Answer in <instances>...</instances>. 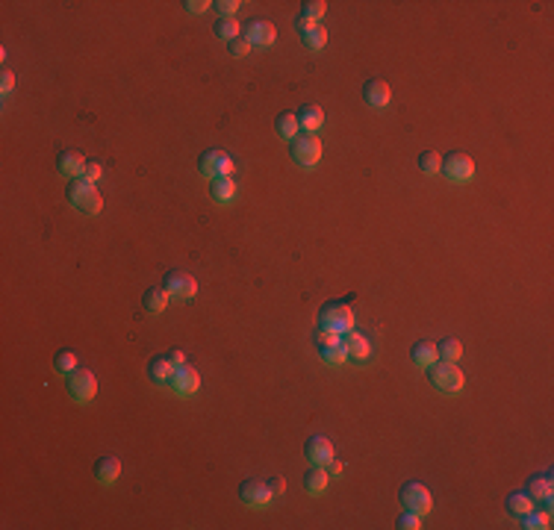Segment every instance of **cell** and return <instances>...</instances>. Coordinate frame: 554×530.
I'll list each match as a JSON object with an SVG mask.
<instances>
[{"instance_id":"obj_1","label":"cell","mask_w":554,"mask_h":530,"mask_svg":"<svg viewBox=\"0 0 554 530\" xmlns=\"http://www.w3.org/2000/svg\"><path fill=\"white\" fill-rule=\"evenodd\" d=\"M427 383L434 386L437 392H442V395H454V392H460L466 377L463 372L454 363H446V360H437L427 365Z\"/></svg>"},{"instance_id":"obj_2","label":"cell","mask_w":554,"mask_h":530,"mask_svg":"<svg viewBox=\"0 0 554 530\" xmlns=\"http://www.w3.org/2000/svg\"><path fill=\"white\" fill-rule=\"evenodd\" d=\"M65 194H68V201L80 209V213H85V215H97L104 209V198H101V192L95 189V183H89V180H83V177H77V180H68V189H65Z\"/></svg>"},{"instance_id":"obj_3","label":"cell","mask_w":554,"mask_h":530,"mask_svg":"<svg viewBox=\"0 0 554 530\" xmlns=\"http://www.w3.org/2000/svg\"><path fill=\"white\" fill-rule=\"evenodd\" d=\"M318 327L336 330V333H348L354 330V313L348 301H330L318 310Z\"/></svg>"},{"instance_id":"obj_4","label":"cell","mask_w":554,"mask_h":530,"mask_svg":"<svg viewBox=\"0 0 554 530\" xmlns=\"http://www.w3.org/2000/svg\"><path fill=\"white\" fill-rule=\"evenodd\" d=\"M398 501H401V507H404V510L418 513V515L430 513V507H434V501H430V492H427V486H422V483H418V480H407V483L401 486V492H398Z\"/></svg>"},{"instance_id":"obj_5","label":"cell","mask_w":554,"mask_h":530,"mask_svg":"<svg viewBox=\"0 0 554 530\" xmlns=\"http://www.w3.org/2000/svg\"><path fill=\"white\" fill-rule=\"evenodd\" d=\"M439 174H446L451 183H466L475 174V163H472V156H466L463 151H448L446 156H442Z\"/></svg>"},{"instance_id":"obj_6","label":"cell","mask_w":554,"mask_h":530,"mask_svg":"<svg viewBox=\"0 0 554 530\" xmlns=\"http://www.w3.org/2000/svg\"><path fill=\"white\" fill-rule=\"evenodd\" d=\"M289 154H292V159L298 165L310 168V165H316L318 159H322V142H318L313 133H301V135H295V139H292Z\"/></svg>"},{"instance_id":"obj_7","label":"cell","mask_w":554,"mask_h":530,"mask_svg":"<svg viewBox=\"0 0 554 530\" xmlns=\"http://www.w3.org/2000/svg\"><path fill=\"white\" fill-rule=\"evenodd\" d=\"M198 171L209 180H218V177H230L233 174V159L225 151H206L198 159Z\"/></svg>"},{"instance_id":"obj_8","label":"cell","mask_w":554,"mask_h":530,"mask_svg":"<svg viewBox=\"0 0 554 530\" xmlns=\"http://www.w3.org/2000/svg\"><path fill=\"white\" fill-rule=\"evenodd\" d=\"M68 392H71V398L80 401V404L92 401L97 395V377L89 372V368H77V372L68 374Z\"/></svg>"},{"instance_id":"obj_9","label":"cell","mask_w":554,"mask_h":530,"mask_svg":"<svg viewBox=\"0 0 554 530\" xmlns=\"http://www.w3.org/2000/svg\"><path fill=\"white\" fill-rule=\"evenodd\" d=\"M272 489H268L266 480H256V477H245L242 486H239V501L245 507H266L272 504Z\"/></svg>"},{"instance_id":"obj_10","label":"cell","mask_w":554,"mask_h":530,"mask_svg":"<svg viewBox=\"0 0 554 530\" xmlns=\"http://www.w3.org/2000/svg\"><path fill=\"white\" fill-rule=\"evenodd\" d=\"M163 289L168 295H174V298H195V292H198V283H195L192 274L180 268H168L165 277H163Z\"/></svg>"},{"instance_id":"obj_11","label":"cell","mask_w":554,"mask_h":530,"mask_svg":"<svg viewBox=\"0 0 554 530\" xmlns=\"http://www.w3.org/2000/svg\"><path fill=\"white\" fill-rule=\"evenodd\" d=\"M171 389L177 392V395H183V398H189V395H195V392L201 389V374L195 372V368L186 363V365H177L174 368V377H171V383H168Z\"/></svg>"},{"instance_id":"obj_12","label":"cell","mask_w":554,"mask_h":530,"mask_svg":"<svg viewBox=\"0 0 554 530\" xmlns=\"http://www.w3.org/2000/svg\"><path fill=\"white\" fill-rule=\"evenodd\" d=\"M304 454H307V460H310L313 465H327L330 460H334V445H330V439H327V436L313 433L310 439H307Z\"/></svg>"},{"instance_id":"obj_13","label":"cell","mask_w":554,"mask_h":530,"mask_svg":"<svg viewBox=\"0 0 554 530\" xmlns=\"http://www.w3.org/2000/svg\"><path fill=\"white\" fill-rule=\"evenodd\" d=\"M389 97H392V92H389V83H386V80L372 77V80L363 83V101H366L368 106L384 109V106L389 103Z\"/></svg>"},{"instance_id":"obj_14","label":"cell","mask_w":554,"mask_h":530,"mask_svg":"<svg viewBox=\"0 0 554 530\" xmlns=\"http://www.w3.org/2000/svg\"><path fill=\"white\" fill-rule=\"evenodd\" d=\"M245 39H248L251 44H263V47H268L275 39H277V30H275V24L272 21H248L245 24Z\"/></svg>"},{"instance_id":"obj_15","label":"cell","mask_w":554,"mask_h":530,"mask_svg":"<svg viewBox=\"0 0 554 530\" xmlns=\"http://www.w3.org/2000/svg\"><path fill=\"white\" fill-rule=\"evenodd\" d=\"M342 348H345V354L351 356V360H357V363H366L368 354H372V345H368V339L363 336V333H357V330L342 333Z\"/></svg>"},{"instance_id":"obj_16","label":"cell","mask_w":554,"mask_h":530,"mask_svg":"<svg viewBox=\"0 0 554 530\" xmlns=\"http://www.w3.org/2000/svg\"><path fill=\"white\" fill-rule=\"evenodd\" d=\"M56 171L63 177H68V180H77V177H83V171H85V159L77 151H59Z\"/></svg>"},{"instance_id":"obj_17","label":"cell","mask_w":554,"mask_h":530,"mask_svg":"<svg viewBox=\"0 0 554 530\" xmlns=\"http://www.w3.org/2000/svg\"><path fill=\"white\" fill-rule=\"evenodd\" d=\"M118 474H121V463L113 457V454H106V457H97L95 460V477H97V483L113 486L115 480H118Z\"/></svg>"},{"instance_id":"obj_18","label":"cell","mask_w":554,"mask_h":530,"mask_svg":"<svg viewBox=\"0 0 554 530\" xmlns=\"http://www.w3.org/2000/svg\"><path fill=\"white\" fill-rule=\"evenodd\" d=\"M295 118H298V127L307 133H316L318 127H325V109L318 103H304L301 113H295Z\"/></svg>"},{"instance_id":"obj_19","label":"cell","mask_w":554,"mask_h":530,"mask_svg":"<svg viewBox=\"0 0 554 530\" xmlns=\"http://www.w3.org/2000/svg\"><path fill=\"white\" fill-rule=\"evenodd\" d=\"M174 363L168 360V354L163 356H154L151 363H147V377L154 380V383H171V377H174Z\"/></svg>"},{"instance_id":"obj_20","label":"cell","mask_w":554,"mask_h":530,"mask_svg":"<svg viewBox=\"0 0 554 530\" xmlns=\"http://www.w3.org/2000/svg\"><path fill=\"white\" fill-rule=\"evenodd\" d=\"M168 298H171V295H168L163 286H151V289H145V295H142V306H145V313H151V315L165 313Z\"/></svg>"},{"instance_id":"obj_21","label":"cell","mask_w":554,"mask_h":530,"mask_svg":"<svg viewBox=\"0 0 554 530\" xmlns=\"http://www.w3.org/2000/svg\"><path fill=\"white\" fill-rule=\"evenodd\" d=\"M410 360L416 363V365H430V363H437L439 356H437V342H430V339H418V342H413V348H410Z\"/></svg>"},{"instance_id":"obj_22","label":"cell","mask_w":554,"mask_h":530,"mask_svg":"<svg viewBox=\"0 0 554 530\" xmlns=\"http://www.w3.org/2000/svg\"><path fill=\"white\" fill-rule=\"evenodd\" d=\"M327 483H330V474H327L325 465H313L310 472L304 474V489L310 492V495H322V492L327 489Z\"/></svg>"},{"instance_id":"obj_23","label":"cell","mask_w":554,"mask_h":530,"mask_svg":"<svg viewBox=\"0 0 554 530\" xmlns=\"http://www.w3.org/2000/svg\"><path fill=\"white\" fill-rule=\"evenodd\" d=\"M537 504H543V507H534L531 513H525L522 515V527H528V530H534V527H539V530H546V527H551V510H548V501H537Z\"/></svg>"},{"instance_id":"obj_24","label":"cell","mask_w":554,"mask_h":530,"mask_svg":"<svg viewBox=\"0 0 554 530\" xmlns=\"http://www.w3.org/2000/svg\"><path fill=\"white\" fill-rule=\"evenodd\" d=\"M528 495H531L534 501H551V492H554V486H551V474H534L531 480H528Z\"/></svg>"},{"instance_id":"obj_25","label":"cell","mask_w":554,"mask_h":530,"mask_svg":"<svg viewBox=\"0 0 554 530\" xmlns=\"http://www.w3.org/2000/svg\"><path fill=\"white\" fill-rule=\"evenodd\" d=\"M209 192H213V198L218 204H230L233 198H236V183H233V177H218V180H213Z\"/></svg>"},{"instance_id":"obj_26","label":"cell","mask_w":554,"mask_h":530,"mask_svg":"<svg viewBox=\"0 0 554 530\" xmlns=\"http://www.w3.org/2000/svg\"><path fill=\"white\" fill-rule=\"evenodd\" d=\"M537 507V501L528 495V492H516V495H510L507 498V513L510 515H516V519H522L525 513H531Z\"/></svg>"},{"instance_id":"obj_27","label":"cell","mask_w":554,"mask_h":530,"mask_svg":"<svg viewBox=\"0 0 554 530\" xmlns=\"http://www.w3.org/2000/svg\"><path fill=\"white\" fill-rule=\"evenodd\" d=\"M437 356H442L446 363H457L460 356H463V345H460V339L446 336L442 342H437Z\"/></svg>"},{"instance_id":"obj_28","label":"cell","mask_w":554,"mask_h":530,"mask_svg":"<svg viewBox=\"0 0 554 530\" xmlns=\"http://www.w3.org/2000/svg\"><path fill=\"white\" fill-rule=\"evenodd\" d=\"M275 130H277V135L280 139H295V135H298V118H295V113H280L277 115V121H275Z\"/></svg>"},{"instance_id":"obj_29","label":"cell","mask_w":554,"mask_h":530,"mask_svg":"<svg viewBox=\"0 0 554 530\" xmlns=\"http://www.w3.org/2000/svg\"><path fill=\"white\" fill-rule=\"evenodd\" d=\"M418 168H422L425 174H439V171H442V154L434 151V147H427V151L418 154Z\"/></svg>"},{"instance_id":"obj_30","label":"cell","mask_w":554,"mask_h":530,"mask_svg":"<svg viewBox=\"0 0 554 530\" xmlns=\"http://www.w3.org/2000/svg\"><path fill=\"white\" fill-rule=\"evenodd\" d=\"M54 368H56L59 374H71V372H77V354L68 351V348L56 351V356H54Z\"/></svg>"},{"instance_id":"obj_31","label":"cell","mask_w":554,"mask_h":530,"mask_svg":"<svg viewBox=\"0 0 554 530\" xmlns=\"http://www.w3.org/2000/svg\"><path fill=\"white\" fill-rule=\"evenodd\" d=\"M301 42L310 47V51H318V47H325L327 44V30L322 27V24H316L313 30H307V33H301Z\"/></svg>"},{"instance_id":"obj_32","label":"cell","mask_w":554,"mask_h":530,"mask_svg":"<svg viewBox=\"0 0 554 530\" xmlns=\"http://www.w3.org/2000/svg\"><path fill=\"white\" fill-rule=\"evenodd\" d=\"M215 35H218V39H225V42H230V39H236V35H242L239 30V24H236V18H218L215 21Z\"/></svg>"},{"instance_id":"obj_33","label":"cell","mask_w":554,"mask_h":530,"mask_svg":"<svg viewBox=\"0 0 554 530\" xmlns=\"http://www.w3.org/2000/svg\"><path fill=\"white\" fill-rule=\"evenodd\" d=\"M318 354H322V360H325V363H330V365H339V363H345V360H348L345 348H342V339H339L336 345H330V348H322Z\"/></svg>"},{"instance_id":"obj_34","label":"cell","mask_w":554,"mask_h":530,"mask_svg":"<svg viewBox=\"0 0 554 530\" xmlns=\"http://www.w3.org/2000/svg\"><path fill=\"white\" fill-rule=\"evenodd\" d=\"M342 339V333H336V330H327V327H318V333H316V348L322 351V348H330V345H336Z\"/></svg>"},{"instance_id":"obj_35","label":"cell","mask_w":554,"mask_h":530,"mask_svg":"<svg viewBox=\"0 0 554 530\" xmlns=\"http://www.w3.org/2000/svg\"><path fill=\"white\" fill-rule=\"evenodd\" d=\"M227 51L236 56V59H242V56H248L251 53V42L245 39V35H236V39H230L227 42Z\"/></svg>"},{"instance_id":"obj_36","label":"cell","mask_w":554,"mask_h":530,"mask_svg":"<svg viewBox=\"0 0 554 530\" xmlns=\"http://www.w3.org/2000/svg\"><path fill=\"white\" fill-rule=\"evenodd\" d=\"M327 12V3L325 0H310V3H304V9H301V15H307V18H313V21H318Z\"/></svg>"},{"instance_id":"obj_37","label":"cell","mask_w":554,"mask_h":530,"mask_svg":"<svg viewBox=\"0 0 554 530\" xmlns=\"http://www.w3.org/2000/svg\"><path fill=\"white\" fill-rule=\"evenodd\" d=\"M398 527H401V530H418V527H422V515L404 510V515L398 519Z\"/></svg>"},{"instance_id":"obj_38","label":"cell","mask_w":554,"mask_h":530,"mask_svg":"<svg viewBox=\"0 0 554 530\" xmlns=\"http://www.w3.org/2000/svg\"><path fill=\"white\" fill-rule=\"evenodd\" d=\"M213 9L218 12L221 18H233V12L239 9V0H215V3H213Z\"/></svg>"},{"instance_id":"obj_39","label":"cell","mask_w":554,"mask_h":530,"mask_svg":"<svg viewBox=\"0 0 554 530\" xmlns=\"http://www.w3.org/2000/svg\"><path fill=\"white\" fill-rule=\"evenodd\" d=\"M104 174V165L97 163V159H89V163H85V171H83V180H89V183H95L97 177Z\"/></svg>"},{"instance_id":"obj_40","label":"cell","mask_w":554,"mask_h":530,"mask_svg":"<svg viewBox=\"0 0 554 530\" xmlns=\"http://www.w3.org/2000/svg\"><path fill=\"white\" fill-rule=\"evenodd\" d=\"M0 77H3V80H0V92L9 94L12 89H15V74H12V71H3Z\"/></svg>"},{"instance_id":"obj_41","label":"cell","mask_w":554,"mask_h":530,"mask_svg":"<svg viewBox=\"0 0 554 530\" xmlns=\"http://www.w3.org/2000/svg\"><path fill=\"white\" fill-rule=\"evenodd\" d=\"M316 24H318V21L307 18V15H298V18H295V30H298V35H301V33H307V30H313Z\"/></svg>"},{"instance_id":"obj_42","label":"cell","mask_w":554,"mask_h":530,"mask_svg":"<svg viewBox=\"0 0 554 530\" xmlns=\"http://www.w3.org/2000/svg\"><path fill=\"white\" fill-rule=\"evenodd\" d=\"M266 483H268V489H272V495H283V492H286V480H283L280 474L272 477V480H266Z\"/></svg>"},{"instance_id":"obj_43","label":"cell","mask_w":554,"mask_h":530,"mask_svg":"<svg viewBox=\"0 0 554 530\" xmlns=\"http://www.w3.org/2000/svg\"><path fill=\"white\" fill-rule=\"evenodd\" d=\"M183 6H186L189 12H195V15H198V12H206V9L213 6V3H206V0H186V3H183Z\"/></svg>"},{"instance_id":"obj_44","label":"cell","mask_w":554,"mask_h":530,"mask_svg":"<svg viewBox=\"0 0 554 530\" xmlns=\"http://www.w3.org/2000/svg\"><path fill=\"white\" fill-rule=\"evenodd\" d=\"M168 360L174 365H186V354H183L180 348H174V351H168Z\"/></svg>"},{"instance_id":"obj_45","label":"cell","mask_w":554,"mask_h":530,"mask_svg":"<svg viewBox=\"0 0 554 530\" xmlns=\"http://www.w3.org/2000/svg\"><path fill=\"white\" fill-rule=\"evenodd\" d=\"M325 468H327V474H330V477H336V474H342V463H339V460H330V463H327Z\"/></svg>"}]
</instances>
